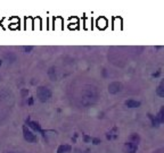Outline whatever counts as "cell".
Masks as SVG:
<instances>
[{"label":"cell","instance_id":"6da1fadb","mask_svg":"<svg viewBox=\"0 0 164 153\" xmlns=\"http://www.w3.org/2000/svg\"><path fill=\"white\" fill-rule=\"evenodd\" d=\"M97 91L95 87H87L86 90H83L81 97V102L84 106H90L92 103H95L97 100Z\"/></svg>","mask_w":164,"mask_h":153},{"label":"cell","instance_id":"7a4b0ae2","mask_svg":"<svg viewBox=\"0 0 164 153\" xmlns=\"http://www.w3.org/2000/svg\"><path fill=\"white\" fill-rule=\"evenodd\" d=\"M37 97L40 102H47L52 98V91L46 86H40L37 90Z\"/></svg>","mask_w":164,"mask_h":153},{"label":"cell","instance_id":"3957f363","mask_svg":"<svg viewBox=\"0 0 164 153\" xmlns=\"http://www.w3.org/2000/svg\"><path fill=\"white\" fill-rule=\"evenodd\" d=\"M122 84L120 82H113L111 84L108 85V92L111 94H116L119 92H121L122 91Z\"/></svg>","mask_w":164,"mask_h":153},{"label":"cell","instance_id":"277c9868","mask_svg":"<svg viewBox=\"0 0 164 153\" xmlns=\"http://www.w3.org/2000/svg\"><path fill=\"white\" fill-rule=\"evenodd\" d=\"M23 134H24V138H25L27 142H31V143H34L37 142V136L33 134V133L31 132L29 128L24 126L23 127Z\"/></svg>","mask_w":164,"mask_h":153},{"label":"cell","instance_id":"5b68a950","mask_svg":"<svg viewBox=\"0 0 164 153\" xmlns=\"http://www.w3.org/2000/svg\"><path fill=\"white\" fill-rule=\"evenodd\" d=\"M137 149H138V145L134 144V143H131V142H127L124 146H123L124 153H136Z\"/></svg>","mask_w":164,"mask_h":153},{"label":"cell","instance_id":"8992f818","mask_svg":"<svg viewBox=\"0 0 164 153\" xmlns=\"http://www.w3.org/2000/svg\"><path fill=\"white\" fill-rule=\"evenodd\" d=\"M27 125H29L32 129H34V131H37V132L43 134V131L41 129V127H40V125L38 123H35V121H30V120H29V121H27Z\"/></svg>","mask_w":164,"mask_h":153},{"label":"cell","instance_id":"52a82bcc","mask_svg":"<svg viewBox=\"0 0 164 153\" xmlns=\"http://www.w3.org/2000/svg\"><path fill=\"white\" fill-rule=\"evenodd\" d=\"M97 26H98L99 29H102V30H104V29L107 26V19H106L105 17L98 18V19H97Z\"/></svg>","mask_w":164,"mask_h":153},{"label":"cell","instance_id":"ba28073f","mask_svg":"<svg viewBox=\"0 0 164 153\" xmlns=\"http://www.w3.org/2000/svg\"><path fill=\"white\" fill-rule=\"evenodd\" d=\"M125 106L129 107V108H138V107H140V102L136 101V100H127Z\"/></svg>","mask_w":164,"mask_h":153},{"label":"cell","instance_id":"9c48e42d","mask_svg":"<svg viewBox=\"0 0 164 153\" xmlns=\"http://www.w3.org/2000/svg\"><path fill=\"white\" fill-rule=\"evenodd\" d=\"M72 150L71 148V145H67V144H64V145H61L58 150H57V153H66V152H70Z\"/></svg>","mask_w":164,"mask_h":153},{"label":"cell","instance_id":"30bf717a","mask_svg":"<svg viewBox=\"0 0 164 153\" xmlns=\"http://www.w3.org/2000/svg\"><path fill=\"white\" fill-rule=\"evenodd\" d=\"M129 142H131V143H134V144L138 145L139 143H140V136L138 135V134H131L130 135V141Z\"/></svg>","mask_w":164,"mask_h":153},{"label":"cell","instance_id":"8fae6325","mask_svg":"<svg viewBox=\"0 0 164 153\" xmlns=\"http://www.w3.org/2000/svg\"><path fill=\"white\" fill-rule=\"evenodd\" d=\"M148 117H149V119H151L152 120V124H153V126H154V127H159V125H160V120H159V118H157V116H153V115H151V114H149V115H148Z\"/></svg>","mask_w":164,"mask_h":153},{"label":"cell","instance_id":"7c38bea8","mask_svg":"<svg viewBox=\"0 0 164 153\" xmlns=\"http://www.w3.org/2000/svg\"><path fill=\"white\" fill-rule=\"evenodd\" d=\"M48 75H49V77L52 78V81H55L56 80V68L55 67H52L49 70H48Z\"/></svg>","mask_w":164,"mask_h":153},{"label":"cell","instance_id":"4fadbf2b","mask_svg":"<svg viewBox=\"0 0 164 153\" xmlns=\"http://www.w3.org/2000/svg\"><path fill=\"white\" fill-rule=\"evenodd\" d=\"M156 94H157L159 97H161V98H164V86L163 85H161V86H159V87L156 89Z\"/></svg>","mask_w":164,"mask_h":153},{"label":"cell","instance_id":"5bb4252c","mask_svg":"<svg viewBox=\"0 0 164 153\" xmlns=\"http://www.w3.org/2000/svg\"><path fill=\"white\" fill-rule=\"evenodd\" d=\"M157 118L160 120V123H164V107H162L160 110V114L157 116Z\"/></svg>","mask_w":164,"mask_h":153},{"label":"cell","instance_id":"9a60e30c","mask_svg":"<svg viewBox=\"0 0 164 153\" xmlns=\"http://www.w3.org/2000/svg\"><path fill=\"white\" fill-rule=\"evenodd\" d=\"M34 29H38V30L41 29V26H40V18H35L34 19Z\"/></svg>","mask_w":164,"mask_h":153},{"label":"cell","instance_id":"2e32d148","mask_svg":"<svg viewBox=\"0 0 164 153\" xmlns=\"http://www.w3.org/2000/svg\"><path fill=\"white\" fill-rule=\"evenodd\" d=\"M23 50L25 51V52H30V51L33 50V47H24L23 48Z\"/></svg>","mask_w":164,"mask_h":153},{"label":"cell","instance_id":"e0dca14e","mask_svg":"<svg viewBox=\"0 0 164 153\" xmlns=\"http://www.w3.org/2000/svg\"><path fill=\"white\" fill-rule=\"evenodd\" d=\"M92 142H94V144L97 145V144H99V143H100V140H99V138H94V140H92Z\"/></svg>","mask_w":164,"mask_h":153},{"label":"cell","instance_id":"ac0fdd59","mask_svg":"<svg viewBox=\"0 0 164 153\" xmlns=\"http://www.w3.org/2000/svg\"><path fill=\"white\" fill-rule=\"evenodd\" d=\"M16 21H17V19H14V22H16ZM16 26H17V24H13L10 27H12V29H16Z\"/></svg>","mask_w":164,"mask_h":153},{"label":"cell","instance_id":"d6986e66","mask_svg":"<svg viewBox=\"0 0 164 153\" xmlns=\"http://www.w3.org/2000/svg\"><path fill=\"white\" fill-rule=\"evenodd\" d=\"M159 75H160V70H159L157 73H155V74H153V77H157Z\"/></svg>","mask_w":164,"mask_h":153},{"label":"cell","instance_id":"ffe728a7","mask_svg":"<svg viewBox=\"0 0 164 153\" xmlns=\"http://www.w3.org/2000/svg\"><path fill=\"white\" fill-rule=\"evenodd\" d=\"M84 141H86V142H88V141H90V137H89V136H84Z\"/></svg>","mask_w":164,"mask_h":153},{"label":"cell","instance_id":"44dd1931","mask_svg":"<svg viewBox=\"0 0 164 153\" xmlns=\"http://www.w3.org/2000/svg\"><path fill=\"white\" fill-rule=\"evenodd\" d=\"M1 65H2V60L0 59V67H1Z\"/></svg>","mask_w":164,"mask_h":153},{"label":"cell","instance_id":"7402d4cb","mask_svg":"<svg viewBox=\"0 0 164 153\" xmlns=\"http://www.w3.org/2000/svg\"><path fill=\"white\" fill-rule=\"evenodd\" d=\"M162 85H164V78H163V81H162Z\"/></svg>","mask_w":164,"mask_h":153},{"label":"cell","instance_id":"603a6c76","mask_svg":"<svg viewBox=\"0 0 164 153\" xmlns=\"http://www.w3.org/2000/svg\"><path fill=\"white\" fill-rule=\"evenodd\" d=\"M80 153H89L88 151H86V152H80Z\"/></svg>","mask_w":164,"mask_h":153}]
</instances>
